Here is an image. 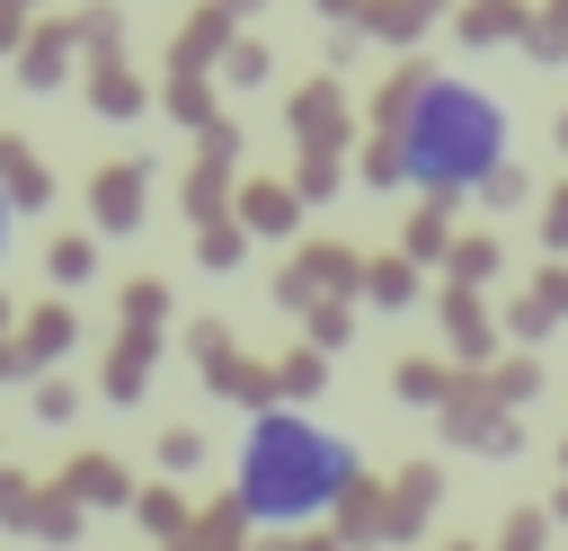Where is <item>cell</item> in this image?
I'll return each instance as SVG.
<instances>
[{
    "instance_id": "cell-1",
    "label": "cell",
    "mask_w": 568,
    "mask_h": 551,
    "mask_svg": "<svg viewBox=\"0 0 568 551\" xmlns=\"http://www.w3.org/2000/svg\"><path fill=\"white\" fill-rule=\"evenodd\" d=\"M399 142V178L453 196V187H488L497 160H506V107L470 80H417L408 89V116L390 124Z\"/></svg>"
},
{
    "instance_id": "cell-4",
    "label": "cell",
    "mask_w": 568,
    "mask_h": 551,
    "mask_svg": "<svg viewBox=\"0 0 568 551\" xmlns=\"http://www.w3.org/2000/svg\"><path fill=\"white\" fill-rule=\"evenodd\" d=\"M346 276H355V258H346V249H302V258H293V276H284V293L302 302L311 284H346Z\"/></svg>"
},
{
    "instance_id": "cell-5",
    "label": "cell",
    "mask_w": 568,
    "mask_h": 551,
    "mask_svg": "<svg viewBox=\"0 0 568 551\" xmlns=\"http://www.w3.org/2000/svg\"><path fill=\"white\" fill-rule=\"evenodd\" d=\"M293 124L311 133V151H328L337 124H346V116H337V89H302V98H293Z\"/></svg>"
},
{
    "instance_id": "cell-9",
    "label": "cell",
    "mask_w": 568,
    "mask_h": 551,
    "mask_svg": "<svg viewBox=\"0 0 568 551\" xmlns=\"http://www.w3.org/2000/svg\"><path fill=\"white\" fill-rule=\"evenodd\" d=\"M62 338H71V320H62V311L27 320V355H36V364H44V355H62Z\"/></svg>"
},
{
    "instance_id": "cell-6",
    "label": "cell",
    "mask_w": 568,
    "mask_h": 551,
    "mask_svg": "<svg viewBox=\"0 0 568 551\" xmlns=\"http://www.w3.org/2000/svg\"><path fill=\"white\" fill-rule=\"evenodd\" d=\"M44 187H53V178H44V160L0 151V196H9V204H44Z\"/></svg>"
},
{
    "instance_id": "cell-13",
    "label": "cell",
    "mask_w": 568,
    "mask_h": 551,
    "mask_svg": "<svg viewBox=\"0 0 568 551\" xmlns=\"http://www.w3.org/2000/svg\"><path fill=\"white\" fill-rule=\"evenodd\" d=\"M0 249H9V196H0Z\"/></svg>"
},
{
    "instance_id": "cell-3",
    "label": "cell",
    "mask_w": 568,
    "mask_h": 551,
    "mask_svg": "<svg viewBox=\"0 0 568 551\" xmlns=\"http://www.w3.org/2000/svg\"><path fill=\"white\" fill-rule=\"evenodd\" d=\"M89 196H98V222H106V231H133V222H142V204H133V196H142V169H115V178L98 169Z\"/></svg>"
},
{
    "instance_id": "cell-8",
    "label": "cell",
    "mask_w": 568,
    "mask_h": 551,
    "mask_svg": "<svg viewBox=\"0 0 568 551\" xmlns=\"http://www.w3.org/2000/svg\"><path fill=\"white\" fill-rule=\"evenodd\" d=\"M124 489H133V480H124L115 462H71V498H106V507H115Z\"/></svg>"
},
{
    "instance_id": "cell-12",
    "label": "cell",
    "mask_w": 568,
    "mask_h": 551,
    "mask_svg": "<svg viewBox=\"0 0 568 551\" xmlns=\"http://www.w3.org/2000/svg\"><path fill=\"white\" fill-rule=\"evenodd\" d=\"M550 240H568V196H559V204H550Z\"/></svg>"
},
{
    "instance_id": "cell-14",
    "label": "cell",
    "mask_w": 568,
    "mask_h": 551,
    "mask_svg": "<svg viewBox=\"0 0 568 551\" xmlns=\"http://www.w3.org/2000/svg\"><path fill=\"white\" fill-rule=\"evenodd\" d=\"M320 551H337V542H320Z\"/></svg>"
},
{
    "instance_id": "cell-2",
    "label": "cell",
    "mask_w": 568,
    "mask_h": 551,
    "mask_svg": "<svg viewBox=\"0 0 568 551\" xmlns=\"http://www.w3.org/2000/svg\"><path fill=\"white\" fill-rule=\"evenodd\" d=\"M355 489V444L346 435H320L311 418H257L248 427V453H240V515L257 524H302L320 507H337Z\"/></svg>"
},
{
    "instance_id": "cell-10",
    "label": "cell",
    "mask_w": 568,
    "mask_h": 551,
    "mask_svg": "<svg viewBox=\"0 0 568 551\" xmlns=\"http://www.w3.org/2000/svg\"><path fill=\"white\" fill-rule=\"evenodd\" d=\"M426 498H435V471H408V480H399V524H417Z\"/></svg>"
},
{
    "instance_id": "cell-11",
    "label": "cell",
    "mask_w": 568,
    "mask_h": 551,
    "mask_svg": "<svg viewBox=\"0 0 568 551\" xmlns=\"http://www.w3.org/2000/svg\"><path fill=\"white\" fill-rule=\"evenodd\" d=\"M373 293H382V302H408V267L382 258V267H373Z\"/></svg>"
},
{
    "instance_id": "cell-7",
    "label": "cell",
    "mask_w": 568,
    "mask_h": 551,
    "mask_svg": "<svg viewBox=\"0 0 568 551\" xmlns=\"http://www.w3.org/2000/svg\"><path fill=\"white\" fill-rule=\"evenodd\" d=\"M240 222L284 231V222H293V187H248V196H240Z\"/></svg>"
}]
</instances>
